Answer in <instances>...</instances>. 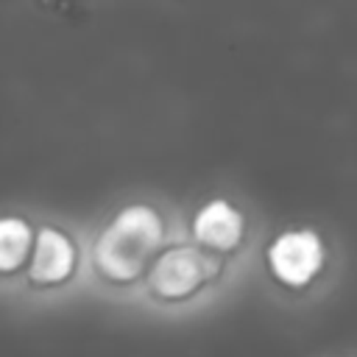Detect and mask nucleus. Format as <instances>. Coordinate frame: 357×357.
<instances>
[{
	"mask_svg": "<svg viewBox=\"0 0 357 357\" xmlns=\"http://www.w3.org/2000/svg\"><path fill=\"white\" fill-rule=\"evenodd\" d=\"M162 218L148 204H126L95 231L89 265L106 284H126L139 276L162 243Z\"/></svg>",
	"mask_w": 357,
	"mask_h": 357,
	"instance_id": "1",
	"label": "nucleus"
},
{
	"mask_svg": "<svg viewBox=\"0 0 357 357\" xmlns=\"http://www.w3.org/2000/svg\"><path fill=\"white\" fill-rule=\"evenodd\" d=\"M78 268H81V245L75 234L53 218H39L33 254L11 301L50 298L75 279Z\"/></svg>",
	"mask_w": 357,
	"mask_h": 357,
	"instance_id": "2",
	"label": "nucleus"
},
{
	"mask_svg": "<svg viewBox=\"0 0 357 357\" xmlns=\"http://www.w3.org/2000/svg\"><path fill=\"white\" fill-rule=\"evenodd\" d=\"M36 212L20 204H0V298L11 301L33 254Z\"/></svg>",
	"mask_w": 357,
	"mask_h": 357,
	"instance_id": "3",
	"label": "nucleus"
},
{
	"mask_svg": "<svg viewBox=\"0 0 357 357\" xmlns=\"http://www.w3.org/2000/svg\"><path fill=\"white\" fill-rule=\"evenodd\" d=\"M268 265L273 276L284 284H307L324 265V243L312 229L282 231L268 248Z\"/></svg>",
	"mask_w": 357,
	"mask_h": 357,
	"instance_id": "4",
	"label": "nucleus"
},
{
	"mask_svg": "<svg viewBox=\"0 0 357 357\" xmlns=\"http://www.w3.org/2000/svg\"><path fill=\"white\" fill-rule=\"evenodd\" d=\"M204 282V257L195 248H173L162 254L151 271V287L162 298H181Z\"/></svg>",
	"mask_w": 357,
	"mask_h": 357,
	"instance_id": "5",
	"label": "nucleus"
},
{
	"mask_svg": "<svg viewBox=\"0 0 357 357\" xmlns=\"http://www.w3.org/2000/svg\"><path fill=\"white\" fill-rule=\"evenodd\" d=\"M192 234L204 245L226 251V248L237 245L240 237H243V215L229 201L215 198V201H209L206 206L198 209V215L192 220Z\"/></svg>",
	"mask_w": 357,
	"mask_h": 357,
	"instance_id": "6",
	"label": "nucleus"
}]
</instances>
